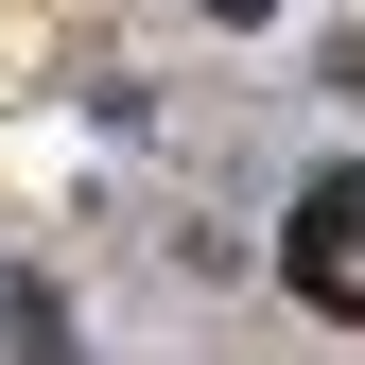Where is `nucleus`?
Returning <instances> with one entry per match:
<instances>
[{
  "label": "nucleus",
  "mask_w": 365,
  "mask_h": 365,
  "mask_svg": "<svg viewBox=\"0 0 365 365\" xmlns=\"http://www.w3.org/2000/svg\"><path fill=\"white\" fill-rule=\"evenodd\" d=\"M279 279L331 313V331H365V174H313L296 226H279Z\"/></svg>",
  "instance_id": "1"
},
{
  "label": "nucleus",
  "mask_w": 365,
  "mask_h": 365,
  "mask_svg": "<svg viewBox=\"0 0 365 365\" xmlns=\"http://www.w3.org/2000/svg\"><path fill=\"white\" fill-rule=\"evenodd\" d=\"M192 18H279V0H192Z\"/></svg>",
  "instance_id": "2"
}]
</instances>
